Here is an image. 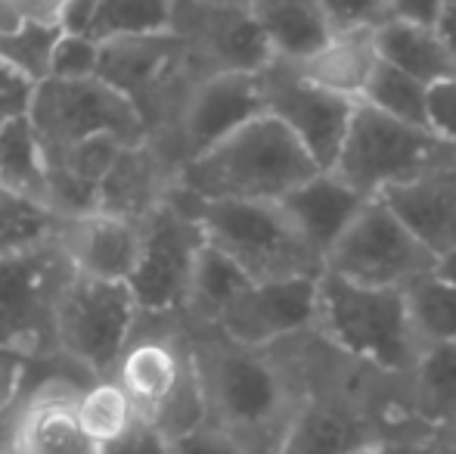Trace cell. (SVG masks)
Listing matches in <instances>:
<instances>
[{"label":"cell","instance_id":"6da1fadb","mask_svg":"<svg viewBox=\"0 0 456 454\" xmlns=\"http://www.w3.org/2000/svg\"><path fill=\"white\" fill-rule=\"evenodd\" d=\"M183 340L199 376L205 424L217 426L252 454H280L295 408L305 395L307 340L252 349L215 327L183 321Z\"/></svg>","mask_w":456,"mask_h":454},{"label":"cell","instance_id":"4316f807","mask_svg":"<svg viewBox=\"0 0 456 454\" xmlns=\"http://www.w3.org/2000/svg\"><path fill=\"white\" fill-rule=\"evenodd\" d=\"M75 417L94 449L115 442L137 424V414H134L125 389L112 376H100L91 386L81 389L78 401H75Z\"/></svg>","mask_w":456,"mask_h":454},{"label":"cell","instance_id":"8992f818","mask_svg":"<svg viewBox=\"0 0 456 454\" xmlns=\"http://www.w3.org/2000/svg\"><path fill=\"white\" fill-rule=\"evenodd\" d=\"M96 78L112 85L134 103L146 140H162L171 131L183 97L202 75L171 31L115 37L100 44Z\"/></svg>","mask_w":456,"mask_h":454},{"label":"cell","instance_id":"b9f144b4","mask_svg":"<svg viewBox=\"0 0 456 454\" xmlns=\"http://www.w3.org/2000/svg\"><path fill=\"white\" fill-rule=\"evenodd\" d=\"M435 31L441 35V41H444L447 54L453 56L456 62V0H447L444 10H441L438 22H435Z\"/></svg>","mask_w":456,"mask_h":454},{"label":"cell","instance_id":"f546056e","mask_svg":"<svg viewBox=\"0 0 456 454\" xmlns=\"http://www.w3.org/2000/svg\"><path fill=\"white\" fill-rule=\"evenodd\" d=\"M426 94H428V85H422V81L410 78L407 72H401V69L379 60L361 103L391 115V119H397V121H407V125L428 128L426 125Z\"/></svg>","mask_w":456,"mask_h":454},{"label":"cell","instance_id":"cb8c5ba5","mask_svg":"<svg viewBox=\"0 0 456 454\" xmlns=\"http://www.w3.org/2000/svg\"><path fill=\"white\" fill-rule=\"evenodd\" d=\"M376 50L379 60L401 69L422 85H435L456 72V62L447 54L441 35L428 25L385 19L382 25H376Z\"/></svg>","mask_w":456,"mask_h":454},{"label":"cell","instance_id":"8fae6325","mask_svg":"<svg viewBox=\"0 0 456 454\" xmlns=\"http://www.w3.org/2000/svg\"><path fill=\"white\" fill-rule=\"evenodd\" d=\"M432 268L435 255L395 219L382 200H366L357 219L323 259V271L382 290H403Z\"/></svg>","mask_w":456,"mask_h":454},{"label":"cell","instance_id":"60d3db41","mask_svg":"<svg viewBox=\"0 0 456 454\" xmlns=\"http://www.w3.org/2000/svg\"><path fill=\"white\" fill-rule=\"evenodd\" d=\"M22 355L16 351H4L0 349V420L10 411L12 399L19 392V383H22Z\"/></svg>","mask_w":456,"mask_h":454},{"label":"cell","instance_id":"7bdbcfd3","mask_svg":"<svg viewBox=\"0 0 456 454\" xmlns=\"http://www.w3.org/2000/svg\"><path fill=\"white\" fill-rule=\"evenodd\" d=\"M435 274H438L441 280H447L451 286H456V243L447 252H441L438 259H435V268H432Z\"/></svg>","mask_w":456,"mask_h":454},{"label":"cell","instance_id":"f1b7e54d","mask_svg":"<svg viewBox=\"0 0 456 454\" xmlns=\"http://www.w3.org/2000/svg\"><path fill=\"white\" fill-rule=\"evenodd\" d=\"M56 227H60V215L53 209L0 187V255L41 246L53 240Z\"/></svg>","mask_w":456,"mask_h":454},{"label":"cell","instance_id":"ffe728a7","mask_svg":"<svg viewBox=\"0 0 456 454\" xmlns=\"http://www.w3.org/2000/svg\"><path fill=\"white\" fill-rule=\"evenodd\" d=\"M401 408L438 439H456V343H426L397 386Z\"/></svg>","mask_w":456,"mask_h":454},{"label":"cell","instance_id":"83f0119b","mask_svg":"<svg viewBox=\"0 0 456 454\" xmlns=\"http://www.w3.org/2000/svg\"><path fill=\"white\" fill-rule=\"evenodd\" d=\"M403 302L422 345L456 343V286L428 271L403 286Z\"/></svg>","mask_w":456,"mask_h":454},{"label":"cell","instance_id":"ab89813d","mask_svg":"<svg viewBox=\"0 0 456 454\" xmlns=\"http://www.w3.org/2000/svg\"><path fill=\"white\" fill-rule=\"evenodd\" d=\"M444 4L447 0H388V19L435 29V22H438Z\"/></svg>","mask_w":456,"mask_h":454},{"label":"cell","instance_id":"7c38bea8","mask_svg":"<svg viewBox=\"0 0 456 454\" xmlns=\"http://www.w3.org/2000/svg\"><path fill=\"white\" fill-rule=\"evenodd\" d=\"M265 112L258 75L217 72L202 75L183 97L171 131L162 140H150L165 162L181 171L190 159L202 156L215 144Z\"/></svg>","mask_w":456,"mask_h":454},{"label":"cell","instance_id":"9a60e30c","mask_svg":"<svg viewBox=\"0 0 456 454\" xmlns=\"http://www.w3.org/2000/svg\"><path fill=\"white\" fill-rule=\"evenodd\" d=\"M320 277V274H317ZM317 277L248 284L211 327L252 349H273L317 334Z\"/></svg>","mask_w":456,"mask_h":454},{"label":"cell","instance_id":"d590c367","mask_svg":"<svg viewBox=\"0 0 456 454\" xmlns=\"http://www.w3.org/2000/svg\"><path fill=\"white\" fill-rule=\"evenodd\" d=\"M171 454H252L246 445H240L233 436L211 424H199L196 430L171 439Z\"/></svg>","mask_w":456,"mask_h":454},{"label":"cell","instance_id":"5bb4252c","mask_svg":"<svg viewBox=\"0 0 456 454\" xmlns=\"http://www.w3.org/2000/svg\"><path fill=\"white\" fill-rule=\"evenodd\" d=\"M265 112L292 131V137L307 150L317 169H330L348 131L357 103L314 85L289 62H271L258 72Z\"/></svg>","mask_w":456,"mask_h":454},{"label":"cell","instance_id":"8d00e7d4","mask_svg":"<svg viewBox=\"0 0 456 454\" xmlns=\"http://www.w3.org/2000/svg\"><path fill=\"white\" fill-rule=\"evenodd\" d=\"M96 454H171V442L156 426L137 420L125 436L102 445V449H96Z\"/></svg>","mask_w":456,"mask_h":454},{"label":"cell","instance_id":"5b68a950","mask_svg":"<svg viewBox=\"0 0 456 454\" xmlns=\"http://www.w3.org/2000/svg\"><path fill=\"white\" fill-rule=\"evenodd\" d=\"M192 209L202 225L205 243L236 261L255 284L317 277L323 271V261L295 234L280 202L196 200L192 196Z\"/></svg>","mask_w":456,"mask_h":454},{"label":"cell","instance_id":"4fadbf2b","mask_svg":"<svg viewBox=\"0 0 456 454\" xmlns=\"http://www.w3.org/2000/svg\"><path fill=\"white\" fill-rule=\"evenodd\" d=\"M168 31L183 44L199 75H258L273 62L271 47L246 4L175 0Z\"/></svg>","mask_w":456,"mask_h":454},{"label":"cell","instance_id":"e575fe53","mask_svg":"<svg viewBox=\"0 0 456 454\" xmlns=\"http://www.w3.org/2000/svg\"><path fill=\"white\" fill-rule=\"evenodd\" d=\"M69 0H0V31L12 25H53L62 29Z\"/></svg>","mask_w":456,"mask_h":454},{"label":"cell","instance_id":"bcb514c9","mask_svg":"<svg viewBox=\"0 0 456 454\" xmlns=\"http://www.w3.org/2000/svg\"><path fill=\"white\" fill-rule=\"evenodd\" d=\"M453 162H456V156H453Z\"/></svg>","mask_w":456,"mask_h":454},{"label":"cell","instance_id":"836d02e7","mask_svg":"<svg viewBox=\"0 0 456 454\" xmlns=\"http://www.w3.org/2000/svg\"><path fill=\"white\" fill-rule=\"evenodd\" d=\"M426 125L435 137L456 150V72L428 85L426 94Z\"/></svg>","mask_w":456,"mask_h":454},{"label":"cell","instance_id":"e0dca14e","mask_svg":"<svg viewBox=\"0 0 456 454\" xmlns=\"http://www.w3.org/2000/svg\"><path fill=\"white\" fill-rule=\"evenodd\" d=\"M276 202L286 212L295 234L305 240V246L323 261L326 252L345 234V227L366 206V196L357 194L354 187H348L332 171L320 169Z\"/></svg>","mask_w":456,"mask_h":454},{"label":"cell","instance_id":"7a4b0ae2","mask_svg":"<svg viewBox=\"0 0 456 454\" xmlns=\"http://www.w3.org/2000/svg\"><path fill=\"white\" fill-rule=\"evenodd\" d=\"M317 336L342 361L388 386H401L422 351L403 290L361 286L330 271L317 277Z\"/></svg>","mask_w":456,"mask_h":454},{"label":"cell","instance_id":"30bf717a","mask_svg":"<svg viewBox=\"0 0 456 454\" xmlns=\"http://www.w3.org/2000/svg\"><path fill=\"white\" fill-rule=\"evenodd\" d=\"M25 119L35 128L44 153L66 150L94 134H112L125 144L146 140L143 121L134 103L102 78L37 81Z\"/></svg>","mask_w":456,"mask_h":454},{"label":"cell","instance_id":"277c9868","mask_svg":"<svg viewBox=\"0 0 456 454\" xmlns=\"http://www.w3.org/2000/svg\"><path fill=\"white\" fill-rule=\"evenodd\" d=\"M453 146L435 137L428 128L407 125L372 106L357 103L336 162L326 171L342 177L366 200H376L397 184H407L426 171L453 162Z\"/></svg>","mask_w":456,"mask_h":454},{"label":"cell","instance_id":"d6986e66","mask_svg":"<svg viewBox=\"0 0 456 454\" xmlns=\"http://www.w3.org/2000/svg\"><path fill=\"white\" fill-rule=\"evenodd\" d=\"M177 171L165 162V156L150 144L121 146L118 159L106 171L96 190V212L121 215V219L143 221L175 187Z\"/></svg>","mask_w":456,"mask_h":454},{"label":"cell","instance_id":"2e32d148","mask_svg":"<svg viewBox=\"0 0 456 454\" xmlns=\"http://www.w3.org/2000/svg\"><path fill=\"white\" fill-rule=\"evenodd\" d=\"M56 243L72 261L75 274L96 280H125L140 255V221L109 212H85L60 219Z\"/></svg>","mask_w":456,"mask_h":454},{"label":"cell","instance_id":"1f68e13d","mask_svg":"<svg viewBox=\"0 0 456 454\" xmlns=\"http://www.w3.org/2000/svg\"><path fill=\"white\" fill-rule=\"evenodd\" d=\"M100 69V41L81 35V31H60L50 54V75L47 78L60 81H78V78H96Z\"/></svg>","mask_w":456,"mask_h":454},{"label":"cell","instance_id":"44dd1931","mask_svg":"<svg viewBox=\"0 0 456 454\" xmlns=\"http://www.w3.org/2000/svg\"><path fill=\"white\" fill-rule=\"evenodd\" d=\"M379 66L376 29H348L332 31L298 69L314 85L326 87L330 94L361 103L366 85Z\"/></svg>","mask_w":456,"mask_h":454},{"label":"cell","instance_id":"4dcf8cb0","mask_svg":"<svg viewBox=\"0 0 456 454\" xmlns=\"http://www.w3.org/2000/svg\"><path fill=\"white\" fill-rule=\"evenodd\" d=\"M62 29L53 25H12L0 31V60L16 69L31 85L50 75V54Z\"/></svg>","mask_w":456,"mask_h":454},{"label":"cell","instance_id":"f6af8a7d","mask_svg":"<svg viewBox=\"0 0 456 454\" xmlns=\"http://www.w3.org/2000/svg\"><path fill=\"white\" fill-rule=\"evenodd\" d=\"M221 4H246V0H221Z\"/></svg>","mask_w":456,"mask_h":454},{"label":"cell","instance_id":"ba28073f","mask_svg":"<svg viewBox=\"0 0 456 454\" xmlns=\"http://www.w3.org/2000/svg\"><path fill=\"white\" fill-rule=\"evenodd\" d=\"M75 268L47 240L25 252L0 255V349L35 358L56 349V309Z\"/></svg>","mask_w":456,"mask_h":454},{"label":"cell","instance_id":"ac0fdd59","mask_svg":"<svg viewBox=\"0 0 456 454\" xmlns=\"http://www.w3.org/2000/svg\"><path fill=\"white\" fill-rule=\"evenodd\" d=\"M376 200H382L435 259L456 243V162L397 184Z\"/></svg>","mask_w":456,"mask_h":454},{"label":"cell","instance_id":"3957f363","mask_svg":"<svg viewBox=\"0 0 456 454\" xmlns=\"http://www.w3.org/2000/svg\"><path fill=\"white\" fill-rule=\"evenodd\" d=\"M314 171H320L317 162L292 131L261 112L202 156L190 159L175 184L196 200L276 202Z\"/></svg>","mask_w":456,"mask_h":454},{"label":"cell","instance_id":"74e56055","mask_svg":"<svg viewBox=\"0 0 456 454\" xmlns=\"http://www.w3.org/2000/svg\"><path fill=\"white\" fill-rule=\"evenodd\" d=\"M31 91H35V85H31L28 78H22L16 69H10L4 60H0V125L28 112Z\"/></svg>","mask_w":456,"mask_h":454},{"label":"cell","instance_id":"ee69618b","mask_svg":"<svg viewBox=\"0 0 456 454\" xmlns=\"http://www.w3.org/2000/svg\"><path fill=\"white\" fill-rule=\"evenodd\" d=\"M435 454H456V439H438Z\"/></svg>","mask_w":456,"mask_h":454},{"label":"cell","instance_id":"f35d334b","mask_svg":"<svg viewBox=\"0 0 456 454\" xmlns=\"http://www.w3.org/2000/svg\"><path fill=\"white\" fill-rule=\"evenodd\" d=\"M438 449V436L428 430H401L385 436L379 445H372V454H435Z\"/></svg>","mask_w":456,"mask_h":454},{"label":"cell","instance_id":"52a82bcc","mask_svg":"<svg viewBox=\"0 0 456 454\" xmlns=\"http://www.w3.org/2000/svg\"><path fill=\"white\" fill-rule=\"evenodd\" d=\"M205 246L192 196L175 187L140 221V255L127 286L143 318H183L192 268Z\"/></svg>","mask_w":456,"mask_h":454},{"label":"cell","instance_id":"7402d4cb","mask_svg":"<svg viewBox=\"0 0 456 454\" xmlns=\"http://www.w3.org/2000/svg\"><path fill=\"white\" fill-rule=\"evenodd\" d=\"M276 62L301 66L332 35L320 0H246Z\"/></svg>","mask_w":456,"mask_h":454},{"label":"cell","instance_id":"603a6c76","mask_svg":"<svg viewBox=\"0 0 456 454\" xmlns=\"http://www.w3.org/2000/svg\"><path fill=\"white\" fill-rule=\"evenodd\" d=\"M175 0H69L62 29L81 31L94 41L137 37L168 31Z\"/></svg>","mask_w":456,"mask_h":454},{"label":"cell","instance_id":"9c48e42d","mask_svg":"<svg viewBox=\"0 0 456 454\" xmlns=\"http://www.w3.org/2000/svg\"><path fill=\"white\" fill-rule=\"evenodd\" d=\"M140 309L125 280L75 274L56 309V349L91 376H109L137 327Z\"/></svg>","mask_w":456,"mask_h":454},{"label":"cell","instance_id":"484cf974","mask_svg":"<svg viewBox=\"0 0 456 454\" xmlns=\"http://www.w3.org/2000/svg\"><path fill=\"white\" fill-rule=\"evenodd\" d=\"M0 187L44 202L50 209L47 156H44L41 140L25 115L0 125Z\"/></svg>","mask_w":456,"mask_h":454},{"label":"cell","instance_id":"d4e9b609","mask_svg":"<svg viewBox=\"0 0 456 454\" xmlns=\"http://www.w3.org/2000/svg\"><path fill=\"white\" fill-rule=\"evenodd\" d=\"M252 284L246 271L236 261H230L224 252L205 243L202 252L192 268L190 293H186L183 321L192 327H211L221 318V311Z\"/></svg>","mask_w":456,"mask_h":454},{"label":"cell","instance_id":"d6a6232c","mask_svg":"<svg viewBox=\"0 0 456 454\" xmlns=\"http://www.w3.org/2000/svg\"><path fill=\"white\" fill-rule=\"evenodd\" d=\"M332 31L376 29L388 19V0H320Z\"/></svg>","mask_w":456,"mask_h":454}]
</instances>
